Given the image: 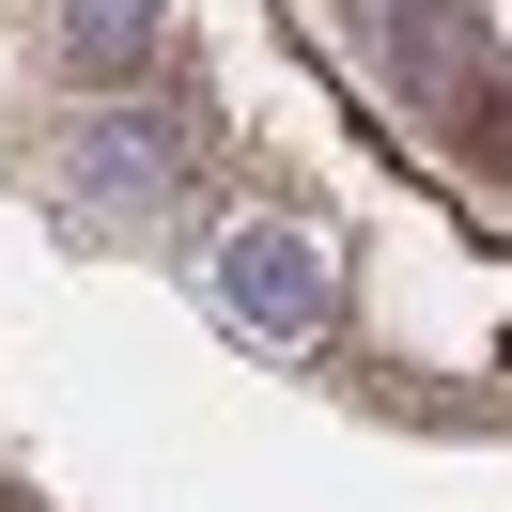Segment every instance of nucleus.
<instances>
[{"label":"nucleus","instance_id":"1","mask_svg":"<svg viewBox=\"0 0 512 512\" xmlns=\"http://www.w3.org/2000/svg\"><path fill=\"white\" fill-rule=\"evenodd\" d=\"M218 311L249 326V342H311V326H326V249L280 233V218H249V233L218 249Z\"/></svg>","mask_w":512,"mask_h":512},{"label":"nucleus","instance_id":"2","mask_svg":"<svg viewBox=\"0 0 512 512\" xmlns=\"http://www.w3.org/2000/svg\"><path fill=\"white\" fill-rule=\"evenodd\" d=\"M63 47H78V78H140L156 63V0H63Z\"/></svg>","mask_w":512,"mask_h":512},{"label":"nucleus","instance_id":"3","mask_svg":"<svg viewBox=\"0 0 512 512\" xmlns=\"http://www.w3.org/2000/svg\"><path fill=\"white\" fill-rule=\"evenodd\" d=\"M78 187H94V202H156L171 187V125H94V140H78Z\"/></svg>","mask_w":512,"mask_h":512}]
</instances>
